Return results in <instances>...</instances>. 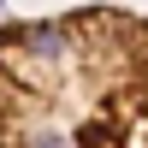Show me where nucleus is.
I'll use <instances>...</instances> for the list:
<instances>
[{
  "instance_id": "obj_1",
  "label": "nucleus",
  "mask_w": 148,
  "mask_h": 148,
  "mask_svg": "<svg viewBox=\"0 0 148 148\" xmlns=\"http://www.w3.org/2000/svg\"><path fill=\"white\" fill-rule=\"evenodd\" d=\"M0 148H148V12L6 18Z\"/></svg>"
}]
</instances>
